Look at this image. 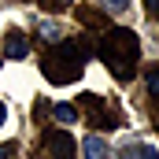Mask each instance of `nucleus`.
I'll return each mask as SVG.
<instances>
[{
    "instance_id": "nucleus-1",
    "label": "nucleus",
    "mask_w": 159,
    "mask_h": 159,
    "mask_svg": "<svg viewBox=\"0 0 159 159\" xmlns=\"http://www.w3.org/2000/svg\"><path fill=\"white\" fill-rule=\"evenodd\" d=\"M96 56H100V63H104L119 81H126V78L137 74V63H141V37H137L133 30L111 26L107 34H100V41H96Z\"/></svg>"
},
{
    "instance_id": "nucleus-2",
    "label": "nucleus",
    "mask_w": 159,
    "mask_h": 159,
    "mask_svg": "<svg viewBox=\"0 0 159 159\" xmlns=\"http://www.w3.org/2000/svg\"><path fill=\"white\" fill-rule=\"evenodd\" d=\"M85 63H89V44L81 37L74 41H56L44 56H41V70L52 85H70L85 74Z\"/></svg>"
},
{
    "instance_id": "nucleus-3",
    "label": "nucleus",
    "mask_w": 159,
    "mask_h": 159,
    "mask_svg": "<svg viewBox=\"0 0 159 159\" xmlns=\"http://www.w3.org/2000/svg\"><path fill=\"white\" fill-rule=\"evenodd\" d=\"M78 115H85L93 129H115L122 122L119 104L107 100V96H96V93H81L78 96Z\"/></svg>"
},
{
    "instance_id": "nucleus-4",
    "label": "nucleus",
    "mask_w": 159,
    "mask_h": 159,
    "mask_svg": "<svg viewBox=\"0 0 159 159\" xmlns=\"http://www.w3.org/2000/svg\"><path fill=\"white\" fill-rule=\"evenodd\" d=\"M74 152H78V144L67 129H44L34 148V159H74Z\"/></svg>"
},
{
    "instance_id": "nucleus-5",
    "label": "nucleus",
    "mask_w": 159,
    "mask_h": 159,
    "mask_svg": "<svg viewBox=\"0 0 159 159\" xmlns=\"http://www.w3.org/2000/svg\"><path fill=\"white\" fill-rule=\"evenodd\" d=\"M4 56L7 59H26L30 56V37L22 30H7L4 34Z\"/></svg>"
},
{
    "instance_id": "nucleus-6",
    "label": "nucleus",
    "mask_w": 159,
    "mask_h": 159,
    "mask_svg": "<svg viewBox=\"0 0 159 159\" xmlns=\"http://www.w3.org/2000/svg\"><path fill=\"white\" fill-rule=\"evenodd\" d=\"M78 22H81V26H89V30H100V34H107V30H111L107 15H104V11H96V7H78Z\"/></svg>"
},
{
    "instance_id": "nucleus-7",
    "label": "nucleus",
    "mask_w": 159,
    "mask_h": 159,
    "mask_svg": "<svg viewBox=\"0 0 159 159\" xmlns=\"http://www.w3.org/2000/svg\"><path fill=\"white\" fill-rule=\"evenodd\" d=\"M81 152H85V159H111V148H107V141L104 137H85V144H81Z\"/></svg>"
},
{
    "instance_id": "nucleus-8",
    "label": "nucleus",
    "mask_w": 159,
    "mask_h": 159,
    "mask_svg": "<svg viewBox=\"0 0 159 159\" xmlns=\"http://www.w3.org/2000/svg\"><path fill=\"white\" fill-rule=\"evenodd\" d=\"M52 115L59 122H67V126H74V122H78V107H74V104H52Z\"/></svg>"
},
{
    "instance_id": "nucleus-9",
    "label": "nucleus",
    "mask_w": 159,
    "mask_h": 159,
    "mask_svg": "<svg viewBox=\"0 0 159 159\" xmlns=\"http://www.w3.org/2000/svg\"><path fill=\"white\" fill-rule=\"evenodd\" d=\"M37 37H44V41H52V44H56L59 37H67V30H63L59 22H41V26H37Z\"/></svg>"
},
{
    "instance_id": "nucleus-10",
    "label": "nucleus",
    "mask_w": 159,
    "mask_h": 159,
    "mask_svg": "<svg viewBox=\"0 0 159 159\" xmlns=\"http://www.w3.org/2000/svg\"><path fill=\"white\" fill-rule=\"evenodd\" d=\"M144 81H148V96L156 100V111H159V63L144 70Z\"/></svg>"
},
{
    "instance_id": "nucleus-11",
    "label": "nucleus",
    "mask_w": 159,
    "mask_h": 159,
    "mask_svg": "<svg viewBox=\"0 0 159 159\" xmlns=\"http://www.w3.org/2000/svg\"><path fill=\"white\" fill-rule=\"evenodd\" d=\"M70 7V0H41V11H63Z\"/></svg>"
},
{
    "instance_id": "nucleus-12",
    "label": "nucleus",
    "mask_w": 159,
    "mask_h": 159,
    "mask_svg": "<svg viewBox=\"0 0 159 159\" xmlns=\"http://www.w3.org/2000/svg\"><path fill=\"white\" fill-rule=\"evenodd\" d=\"M133 159H159V152L152 148V144H137V156Z\"/></svg>"
},
{
    "instance_id": "nucleus-13",
    "label": "nucleus",
    "mask_w": 159,
    "mask_h": 159,
    "mask_svg": "<svg viewBox=\"0 0 159 159\" xmlns=\"http://www.w3.org/2000/svg\"><path fill=\"white\" fill-rule=\"evenodd\" d=\"M19 156V148H15V141H7V144H0V159H15Z\"/></svg>"
},
{
    "instance_id": "nucleus-14",
    "label": "nucleus",
    "mask_w": 159,
    "mask_h": 159,
    "mask_svg": "<svg viewBox=\"0 0 159 159\" xmlns=\"http://www.w3.org/2000/svg\"><path fill=\"white\" fill-rule=\"evenodd\" d=\"M44 115H52V104H44V100H41V104H37V107H34V119H44Z\"/></svg>"
},
{
    "instance_id": "nucleus-15",
    "label": "nucleus",
    "mask_w": 159,
    "mask_h": 159,
    "mask_svg": "<svg viewBox=\"0 0 159 159\" xmlns=\"http://www.w3.org/2000/svg\"><path fill=\"white\" fill-rule=\"evenodd\" d=\"M144 11H148L152 19H159V0H144Z\"/></svg>"
},
{
    "instance_id": "nucleus-16",
    "label": "nucleus",
    "mask_w": 159,
    "mask_h": 159,
    "mask_svg": "<svg viewBox=\"0 0 159 159\" xmlns=\"http://www.w3.org/2000/svg\"><path fill=\"white\" fill-rule=\"evenodd\" d=\"M107 7H111V11H126V7H129V0H107Z\"/></svg>"
},
{
    "instance_id": "nucleus-17",
    "label": "nucleus",
    "mask_w": 159,
    "mask_h": 159,
    "mask_svg": "<svg viewBox=\"0 0 159 159\" xmlns=\"http://www.w3.org/2000/svg\"><path fill=\"white\" fill-rule=\"evenodd\" d=\"M4 119H7V107H4V100H0V126H4Z\"/></svg>"
}]
</instances>
